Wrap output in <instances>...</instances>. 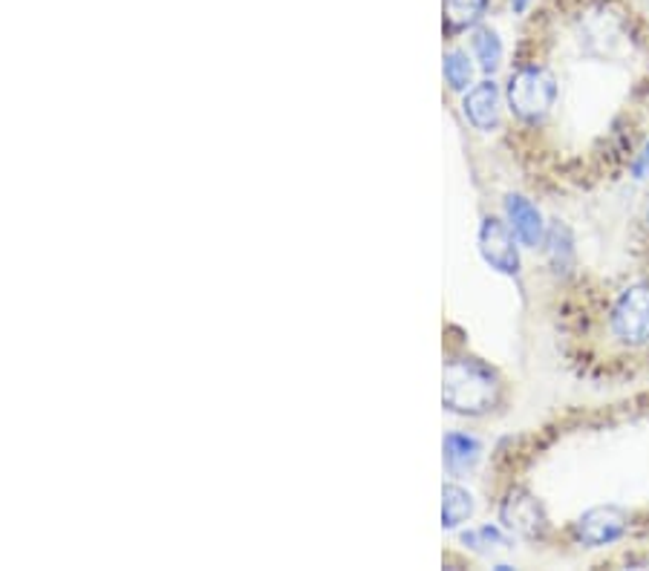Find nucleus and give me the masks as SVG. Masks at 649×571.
Listing matches in <instances>:
<instances>
[{"mask_svg": "<svg viewBox=\"0 0 649 571\" xmlns=\"http://www.w3.org/2000/svg\"><path fill=\"white\" fill-rule=\"evenodd\" d=\"M442 401L459 416H483L499 401V378L476 358H454L442 373Z\"/></svg>", "mask_w": 649, "mask_h": 571, "instance_id": "f257e3e1", "label": "nucleus"}, {"mask_svg": "<svg viewBox=\"0 0 649 571\" xmlns=\"http://www.w3.org/2000/svg\"><path fill=\"white\" fill-rule=\"evenodd\" d=\"M499 522L511 534L526 537V540H537L548 531V517L542 511L540 499L526 488H511L505 493L503 506H499Z\"/></svg>", "mask_w": 649, "mask_h": 571, "instance_id": "20e7f679", "label": "nucleus"}, {"mask_svg": "<svg viewBox=\"0 0 649 571\" xmlns=\"http://www.w3.org/2000/svg\"><path fill=\"white\" fill-rule=\"evenodd\" d=\"M462 540L470 542L474 549H488V545L494 549V545H505V537L499 534L497 528H490V526L479 528V531H468V534L462 537Z\"/></svg>", "mask_w": 649, "mask_h": 571, "instance_id": "2eb2a0df", "label": "nucleus"}, {"mask_svg": "<svg viewBox=\"0 0 649 571\" xmlns=\"http://www.w3.org/2000/svg\"><path fill=\"white\" fill-rule=\"evenodd\" d=\"M505 214H508V223H511L514 234L523 239V246L537 248L546 239V223H542L540 211L528 203L526 196L508 194L505 196Z\"/></svg>", "mask_w": 649, "mask_h": 571, "instance_id": "0eeeda50", "label": "nucleus"}, {"mask_svg": "<svg viewBox=\"0 0 649 571\" xmlns=\"http://www.w3.org/2000/svg\"><path fill=\"white\" fill-rule=\"evenodd\" d=\"M474 52L485 73H494L499 61H503V41H499V35L494 30H479L474 35Z\"/></svg>", "mask_w": 649, "mask_h": 571, "instance_id": "f8f14e48", "label": "nucleus"}, {"mask_svg": "<svg viewBox=\"0 0 649 571\" xmlns=\"http://www.w3.org/2000/svg\"><path fill=\"white\" fill-rule=\"evenodd\" d=\"M462 110H465V119L474 124L476 131H494L499 122V90L494 81H483L476 84L474 90H468L465 102H462Z\"/></svg>", "mask_w": 649, "mask_h": 571, "instance_id": "6e6552de", "label": "nucleus"}, {"mask_svg": "<svg viewBox=\"0 0 649 571\" xmlns=\"http://www.w3.org/2000/svg\"><path fill=\"white\" fill-rule=\"evenodd\" d=\"M514 228L497 217H485L479 228V254L490 268H497L499 275H517L519 272V252L514 246Z\"/></svg>", "mask_w": 649, "mask_h": 571, "instance_id": "39448f33", "label": "nucleus"}, {"mask_svg": "<svg viewBox=\"0 0 649 571\" xmlns=\"http://www.w3.org/2000/svg\"><path fill=\"white\" fill-rule=\"evenodd\" d=\"M632 174H635V180H647V176H649V145L643 147L641 156H638V160H635Z\"/></svg>", "mask_w": 649, "mask_h": 571, "instance_id": "dca6fc26", "label": "nucleus"}, {"mask_svg": "<svg viewBox=\"0 0 649 571\" xmlns=\"http://www.w3.org/2000/svg\"><path fill=\"white\" fill-rule=\"evenodd\" d=\"M442 70H445V81L450 84V90H456V93L468 90L470 75H474V67H470V61L465 52H459V50L447 52Z\"/></svg>", "mask_w": 649, "mask_h": 571, "instance_id": "ddd939ff", "label": "nucleus"}, {"mask_svg": "<svg viewBox=\"0 0 649 571\" xmlns=\"http://www.w3.org/2000/svg\"><path fill=\"white\" fill-rule=\"evenodd\" d=\"M528 3H531V0H511V9L519 16V12H526Z\"/></svg>", "mask_w": 649, "mask_h": 571, "instance_id": "f3484780", "label": "nucleus"}, {"mask_svg": "<svg viewBox=\"0 0 649 571\" xmlns=\"http://www.w3.org/2000/svg\"><path fill=\"white\" fill-rule=\"evenodd\" d=\"M548 257H551V263H555L557 272H566L571 263V234L566 225L555 223L551 225V232H548Z\"/></svg>", "mask_w": 649, "mask_h": 571, "instance_id": "4468645a", "label": "nucleus"}, {"mask_svg": "<svg viewBox=\"0 0 649 571\" xmlns=\"http://www.w3.org/2000/svg\"><path fill=\"white\" fill-rule=\"evenodd\" d=\"M488 0H442V12H445L447 32L470 30L483 21Z\"/></svg>", "mask_w": 649, "mask_h": 571, "instance_id": "1a4fd4ad", "label": "nucleus"}, {"mask_svg": "<svg viewBox=\"0 0 649 571\" xmlns=\"http://www.w3.org/2000/svg\"><path fill=\"white\" fill-rule=\"evenodd\" d=\"M479 456H483V445H479L474 436L450 434L445 439V465L454 470V473L474 468V465L479 462Z\"/></svg>", "mask_w": 649, "mask_h": 571, "instance_id": "9d476101", "label": "nucleus"}, {"mask_svg": "<svg viewBox=\"0 0 649 571\" xmlns=\"http://www.w3.org/2000/svg\"><path fill=\"white\" fill-rule=\"evenodd\" d=\"M557 81L555 75L537 64L519 67L508 81V108L523 122H540L555 108Z\"/></svg>", "mask_w": 649, "mask_h": 571, "instance_id": "f03ea898", "label": "nucleus"}, {"mask_svg": "<svg viewBox=\"0 0 649 571\" xmlns=\"http://www.w3.org/2000/svg\"><path fill=\"white\" fill-rule=\"evenodd\" d=\"M612 333L629 347H641L649 340V283H635L612 309Z\"/></svg>", "mask_w": 649, "mask_h": 571, "instance_id": "7ed1b4c3", "label": "nucleus"}, {"mask_svg": "<svg viewBox=\"0 0 649 571\" xmlns=\"http://www.w3.org/2000/svg\"><path fill=\"white\" fill-rule=\"evenodd\" d=\"M629 520L627 513L620 508L604 506L586 511L580 520L575 522V537L577 542L584 545H606V542H615L623 531H627Z\"/></svg>", "mask_w": 649, "mask_h": 571, "instance_id": "423d86ee", "label": "nucleus"}, {"mask_svg": "<svg viewBox=\"0 0 649 571\" xmlns=\"http://www.w3.org/2000/svg\"><path fill=\"white\" fill-rule=\"evenodd\" d=\"M470 513H474V497L459 485H445V491H442V526H462Z\"/></svg>", "mask_w": 649, "mask_h": 571, "instance_id": "9b49d317", "label": "nucleus"}]
</instances>
